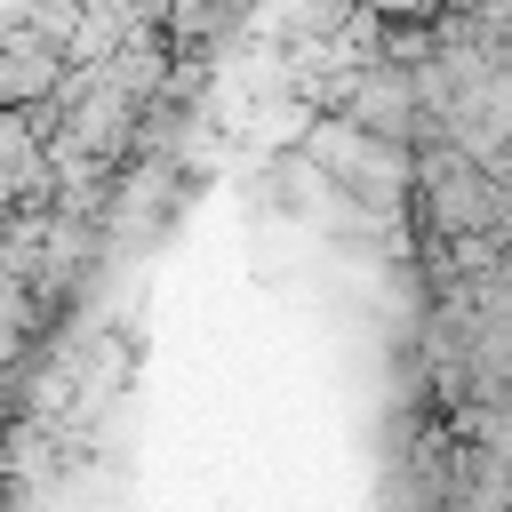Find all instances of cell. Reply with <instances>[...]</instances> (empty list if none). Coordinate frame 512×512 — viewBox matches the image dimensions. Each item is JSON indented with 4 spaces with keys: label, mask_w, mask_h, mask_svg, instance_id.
Wrapping results in <instances>:
<instances>
[{
    "label": "cell",
    "mask_w": 512,
    "mask_h": 512,
    "mask_svg": "<svg viewBox=\"0 0 512 512\" xmlns=\"http://www.w3.org/2000/svg\"><path fill=\"white\" fill-rule=\"evenodd\" d=\"M72 56L48 40V32H32V24H16V32H0V112H40V104H56L64 96V72Z\"/></svg>",
    "instance_id": "cell-2"
},
{
    "label": "cell",
    "mask_w": 512,
    "mask_h": 512,
    "mask_svg": "<svg viewBox=\"0 0 512 512\" xmlns=\"http://www.w3.org/2000/svg\"><path fill=\"white\" fill-rule=\"evenodd\" d=\"M312 168L336 184V192H360V200H408L416 192V144H384V136H368V128H352V120H320L312 128Z\"/></svg>",
    "instance_id": "cell-1"
}]
</instances>
